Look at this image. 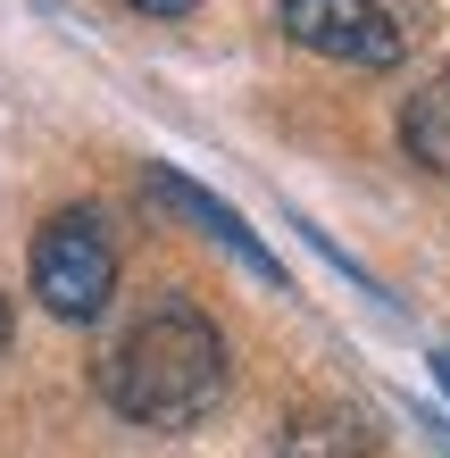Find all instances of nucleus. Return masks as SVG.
<instances>
[{"label":"nucleus","instance_id":"obj_7","mask_svg":"<svg viewBox=\"0 0 450 458\" xmlns=\"http://www.w3.org/2000/svg\"><path fill=\"white\" fill-rule=\"evenodd\" d=\"M434 375H442V392H450V342H442V350H434Z\"/></svg>","mask_w":450,"mask_h":458},{"label":"nucleus","instance_id":"obj_8","mask_svg":"<svg viewBox=\"0 0 450 458\" xmlns=\"http://www.w3.org/2000/svg\"><path fill=\"white\" fill-rule=\"evenodd\" d=\"M0 350H9V301H0Z\"/></svg>","mask_w":450,"mask_h":458},{"label":"nucleus","instance_id":"obj_5","mask_svg":"<svg viewBox=\"0 0 450 458\" xmlns=\"http://www.w3.org/2000/svg\"><path fill=\"white\" fill-rule=\"evenodd\" d=\"M401 150H409L434 183H450V67H434L426 84L409 92V109H401Z\"/></svg>","mask_w":450,"mask_h":458},{"label":"nucleus","instance_id":"obj_3","mask_svg":"<svg viewBox=\"0 0 450 458\" xmlns=\"http://www.w3.org/2000/svg\"><path fill=\"white\" fill-rule=\"evenodd\" d=\"M276 25L301 50H317V59H342V67H367V75L409 59V34L384 0H276Z\"/></svg>","mask_w":450,"mask_h":458},{"label":"nucleus","instance_id":"obj_4","mask_svg":"<svg viewBox=\"0 0 450 458\" xmlns=\"http://www.w3.org/2000/svg\"><path fill=\"white\" fill-rule=\"evenodd\" d=\"M142 192H150L158 208H175L183 225H200V233L217 242L225 259H242V267H250V276L267 284V292H284V267H276V250H267V242H259V233H250L242 217H233V208H225L217 192H208V183H192V175H175V167H150V175H142Z\"/></svg>","mask_w":450,"mask_h":458},{"label":"nucleus","instance_id":"obj_1","mask_svg":"<svg viewBox=\"0 0 450 458\" xmlns=\"http://www.w3.org/2000/svg\"><path fill=\"white\" fill-rule=\"evenodd\" d=\"M100 400L125 425H150V434H192L200 417H217V400L233 384V350L217 334V317L200 301H150L134 326H125L92 367Z\"/></svg>","mask_w":450,"mask_h":458},{"label":"nucleus","instance_id":"obj_6","mask_svg":"<svg viewBox=\"0 0 450 458\" xmlns=\"http://www.w3.org/2000/svg\"><path fill=\"white\" fill-rule=\"evenodd\" d=\"M125 9H142V17H192L200 0H125Z\"/></svg>","mask_w":450,"mask_h":458},{"label":"nucleus","instance_id":"obj_2","mask_svg":"<svg viewBox=\"0 0 450 458\" xmlns=\"http://www.w3.org/2000/svg\"><path fill=\"white\" fill-rule=\"evenodd\" d=\"M25 284L59 326H100L117 301V233L100 208H50L34 250H25Z\"/></svg>","mask_w":450,"mask_h":458}]
</instances>
